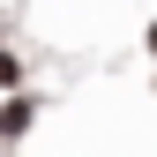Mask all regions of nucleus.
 I'll use <instances>...</instances> for the list:
<instances>
[{"mask_svg": "<svg viewBox=\"0 0 157 157\" xmlns=\"http://www.w3.org/2000/svg\"><path fill=\"white\" fill-rule=\"evenodd\" d=\"M150 45H157V30H150Z\"/></svg>", "mask_w": 157, "mask_h": 157, "instance_id": "1", "label": "nucleus"}]
</instances>
